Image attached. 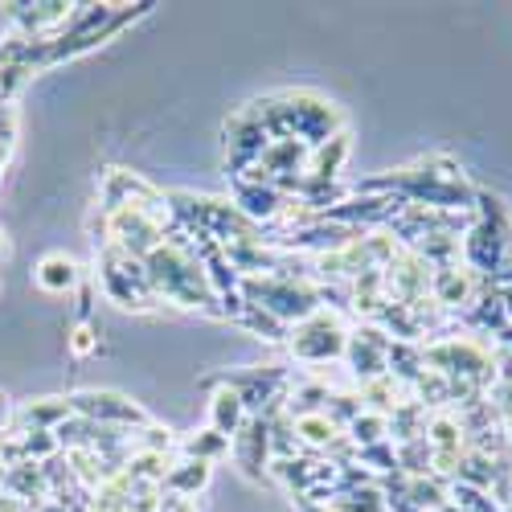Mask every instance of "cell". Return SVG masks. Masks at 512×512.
I'll return each mask as SVG.
<instances>
[{"label":"cell","mask_w":512,"mask_h":512,"mask_svg":"<svg viewBox=\"0 0 512 512\" xmlns=\"http://www.w3.org/2000/svg\"><path fill=\"white\" fill-rule=\"evenodd\" d=\"M242 300L259 304L263 312H271L279 324L295 328L304 324L308 316L320 312V295H316V283L312 279H279V275H250L238 283Z\"/></svg>","instance_id":"6da1fadb"},{"label":"cell","mask_w":512,"mask_h":512,"mask_svg":"<svg viewBox=\"0 0 512 512\" xmlns=\"http://www.w3.org/2000/svg\"><path fill=\"white\" fill-rule=\"evenodd\" d=\"M99 291L107 304L123 312H152L160 304L144 263L123 254L119 246H99Z\"/></svg>","instance_id":"7a4b0ae2"},{"label":"cell","mask_w":512,"mask_h":512,"mask_svg":"<svg viewBox=\"0 0 512 512\" xmlns=\"http://www.w3.org/2000/svg\"><path fill=\"white\" fill-rule=\"evenodd\" d=\"M287 345H291V353L300 357L308 369H320V365H328V361L345 357L349 328L340 324L336 312H324V308H320L316 316H308L304 324H295V328L287 332Z\"/></svg>","instance_id":"3957f363"},{"label":"cell","mask_w":512,"mask_h":512,"mask_svg":"<svg viewBox=\"0 0 512 512\" xmlns=\"http://www.w3.org/2000/svg\"><path fill=\"white\" fill-rule=\"evenodd\" d=\"M70 410L95 426H119V431H136V426L152 422L140 402H132L127 394H115V390H78V394H70Z\"/></svg>","instance_id":"277c9868"},{"label":"cell","mask_w":512,"mask_h":512,"mask_svg":"<svg viewBox=\"0 0 512 512\" xmlns=\"http://www.w3.org/2000/svg\"><path fill=\"white\" fill-rule=\"evenodd\" d=\"M381 275H386V304L414 308L422 300H431V267H426L414 250L402 246V254Z\"/></svg>","instance_id":"5b68a950"},{"label":"cell","mask_w":512,"mask_h":512,"mask_svg":"<svg viewBox=\"0 0 512 512\" xmlns=\"http://www.w3.org/2000/svg\"><path fill=\"white\" fill-rule=\"evenodd\" d=\"M164 242V230L156 222H148L136 209H111L107 213V246H119L132 259H148V254Z\"/></svg>","instance_id":"8992f818"},{"label":"cell","mask_w":512,"mask_h":512,"mask_svg":"<svg viewBox=\"0 0 512 512\" xmlns=\"http://www.w3.org/2000/svg\"><path fill=\"white\" fill-rule=\"evenodd\" d=\"M480 291H484V279L476 271H467L463 263L431 271V304H439L443 312H455V316L467 312L480 300Z\"/></svg>","instance_id":"52a82bcc"},{"label":"cell","mask_w":512,"mask_h":512,"mask_svg":"<svg viewBox=\"0 0 512 512\" xmlns=\"http://www.w3.org/2000/svg\"><path fill=\"white\" fill-rule=\"evenodd\" d=\"M230 455L238 459L246 480H263L271 467V422L263 418H246L238 426V435L230 439Z\"/></svg>","instance_id":"ba28073f"},{"label":"cell","mask_w":512,"mask_h":512,"mask_svg":"<svg viewBox=\"0 0 512 512\" xmlns=\"http://www.w3.org/2000/svg\"><path fill=\"white\" fill-rule=\"evenodd\" d=\"M267 144H271V136H267L263 119L254 115V107H242V111L226 123V152H230V160H234L238 168L259 164V156H263Z\"/></svg>","instance_id":"9c48e42d"},{"label":"cell","mask_w":512,"mask_h":512,"mask_svg":"<svg viewBox=\"0 0 512 512\" xmlns=\"http://www.w3.org/2000/svg\"><path fill=\"white\" fill-rule=\"evenodd\" d=\"M283 205H287V197L275 185H242V181H234V209L242 213L246 222H254V226L279 222Z\"/></svg>","instance_id":"30bf717a"},{"label":"cell","mask_w":512,"mask_h":512,"mask_svg":"<svg viewBox=\"0 0 512 512\" xmlns=\"http://www.w3.org/2000/svg\"><path fill=\"white\" fill-rule=\"evenodd\" d=\"M70 414V398H29L13 414V431H58Z\"/></svg>","instance_id":"8fae6325"},{"label":"cell","mask_w":512,"mask_h":512,"mask_svg":"<svg viewBox=\"0 0 512 512\" xmlns=\"http://www.w3.org/2000/svg\"><path fill=\"white\" fill-rule=\"evenodd\" d=\"M349 152H353L349 132H336V136H328L324 144H316V148L308 152V168H304V173H308V177H320V181H340Z\"/></svg>","instance_id":"7c38bea8"},{"label":"cell","mask_w":512,"mask_h":512,"mask_svg":"<svg viewBox=\"0 0 512 512\" xmlns=\"http://www.w3.org/2000/svg\"><path fill=\"white\" fill-rule=\"evenodd\" d=\"M205 410H209V426H213L218 435H226V439H234V435H238V426L246 422L242 394H238L234 386H226V381H222V386H213Z\"/></svg>","instance_id":"4fadbf2b"},{"label":"cell","mask_w":512,"mask_h":512,"mask_svg":"<svg viewBox=\"0 0 512 512\" xmlns=\"http://www.w3.org/2000/svg\"><path fill=\"white\" fill-rule=\"evenodd\" d=\"M213 480V463H197V459H173V467H168L164 476V492L177 496V500H193L197 492H205Z\"/></svg>","instance_id":"5bb4252c"},{"label":"cell","mask_w":512,"mask_h":512,"mask_svg":"<svg viewBox=\"0 0 512 512\" xmlns=\"http://www.w3.org/2000/svg\"><path fill=\"white\" fill-rule=\"evenodd\" d=\"M33 283L41 291H50V295H70L82 283V271H78V263L70 259V254H46L33 271Z\"/></svg>","instance_id":"9a60e30c"},{"label":"cell","mask_w":512,"mask_h":512,"mask_svg":"<svg viewBox=\"0 0 512 512\" xmlns=\"http://www.w3.org/2000/svg\"><path fill=\"white\" fill-rule=\"evenodd\" d=\"M5 492H13L25 504H46L50 500V480H46V467L41 463H21L13 472H5Z\"/></svg>","instance_id":"2e32d148"},{"label":"cell","mask_w":512,"mask_h":512,"mask_svg":"<svg viewBox=\"0 0 512 512\" xmlns=\"http://www.w3.org/2000/svg\"><path fill=\"white\" fill-rule=\"evenodd\" d=\"M230 455V439L218 435L213 426H201V431H189L177 439V459H197V463H218Z\"/></svg>","instance_id":"e0dca14e"},{"label":"cell","mask_w":512,"mask_h":512,"mask_svg":"<svg viewBox=\"0 0 512 512\" xmlns=\"http://www.w3.org/2000/svg\"><path fill=\"white\" fill-rule=\"evenodd\" d=\"M410 402L426 406V410H447L451 406V377L447 373H435V369H422L414 381H410Z\"/></svg>","instance_id":"ac0fdd59"},{"label":"cell","mask_w":512,"mask_h":512,"mask_svg":"<svg viewBox=\"0 0 512 512\" xmlns=\"http://www.w3.org/2000/svg\"><path fill=\"white\" fill-rule=\"evenodd\" d=\"M291 422H295V435H300V447L304 451H328L340 435H345L324 410L320 414H308V418H291Z\"/></svg>","instance_id":"d6986e66"},{"label":"cell","mask_w":512,"mask_h":512,"mask_svg":"<svg viewBox=\"0 0 512 512\" xmlns=\"http://www.w3.org/2000/svg\"><path fill=\"white\" fill-rule=\"evenodd\" d=\"M426 443H431L435 451H467V435H463V426L451 410H435L431 422H426Z\"/></svg>","instance_id":"ffe728a7"},{"label":"cell","mask_w":512,"mask_h":512,"mask_svg":"<svg viewBox=\"0 0 512 512\" xmlns=\"http://www.w3.org/2000/svg\"><path fill=\"white\" fill-rule=\"evenodd\" d=\"M414 512H443L447 508V484L435 480V476H418V480H406V496H402Z\"/></svg>","instance_id":"44dd1931"},{"label":"cell","mask_w":512,"mask_h":512,"mask_svg":"<svg viewBox=\"0 0 512 512\" xmlns=\"http://www.w3.org/2000/svg\"><path fill=\"white\" fill-rule=\"evenodd\" d=\"M349 443L361 451V447H373V443H390V418L386 414H373V410H361L349 426H345Z\"/></svg>","instance_id":"7402d4cb"},{"label":"cell","mask_w":512,"mask_h":512,"mask_svg":"<svg viewBox=\"0 0 512 512\" xmlns=\"http://www.w3.org/2000/svg\"><path fill=\"white\" fill-rule=\"evenodd\" d=\"M234 324H242L246 332H254V336H263V340H287V324H279L271 312H263L259 304H250V300H242V308H238V316H234Z\"/></svg>","instance_id":"603a6c76"},{"label":"cell","mask_w":512,"mask_h":512,"mask_svg":"<svg viewBox=\"0 0 512 512\" xmlns=\"http://www.w3.org/2000/svg\"><path fill=\"white\" fill-rule=\"evenodd\" d=\"M127 447L132 451H152V455H177V435L168 431V426H136L132 435H127Z\"/></svg>","instance_id":"cb8c5ba5"},{"label":"cell","mask_w":512,"mask_h":512,"mask_svg":"<svg viewBox=\"0 0 512 512\" xmlns=\"http://www.w3.org/2000/svg\"><path fill=\"white\" fill-rule=\"evenodd\" d=\"M17 439H21V451H25L29 463H50V459L62 455L54 431H17Z\"/></svg>","instance_id":"d4e9b609"},{"label":"cell","mask_w":512,"mask_h":512,"mask_svg":"<svg viewBox=\"0 0 512 512\" xmlns=\"http://www.w3.org/2000/svg\"><path fill=\"white\" fill-rule=\"evenodd\" d=\"M66 349H70L74 357H91V353L99 349V332H95V324H91V320H87V324L78 320L74 332L66 336Z\"/></svg>","instance_id":"484cf974"},{"label":"cell","mask_w":512,"mask_h":512,"mask_svg":"<svg viewBox=\"0 0 512 512\" xmlns=\"http://www.w3.org/2000/svg\"><path fill=\"white\" fill-rule=\"evenodd\" d=\"M13 144H17V111L9 103V107H0V156H5V160H9Z\"/></svg>","instance_id":"4316f807"},{"label":"cell","mask_w":512,"mask_h":512,"mask_svg":"<svg viewBox=\"0 0 512 512\" xmlns=\"http://www.w3.org/2000/svg\"><path fill=\"white\" fill-rule=\"evenodd\" d=\"M0 512H29V504H25V500H17L13 492H5V496H0Z\"/></svg>","instance_id":"83f0119b"},{"label":"cell","mask_w":512,"mask_h":512,"mask_svg":"<svg viewBox=\"0 0 512 512\" xmlns=\"http://www.w3.org/2000/svg\"><path fill=\"white\" fill-rule=\"evenodd\" d=\"M160 512H197V504H193V500H177V496H168Z\"/></svg>","instance_id":"f1b7e54d"},{"label":"cell","mask_w":512,"mask_h":512,"mask_svg":"<svg viewBox=\"0 0 512 512\" xmlns=\"http://www.w3.org/2000/svg\"><path fill=\"white\" fill-rule=\"evenodd\" d=\"M300 508H304V512H336V504H308L304 496H300Z\"/></svg>","instance_id":"f546056e"},{"label":"cell","mask_w":512,"mask_h":512,"mask_svg":"<svg viewBox=\"0 0 512 512\" xmlns=\"http://www.w3.org/2000/svg\"><path fill=\"white\" fill-rule=\"evenodd\" d=\"M33 512H70L66 504H58V500H46V504H37Z\"/></svg>","instance_id":"4dcf8cb0"},{"label":"cell","mask_w":512,"mask_h":512,"mask_svg":"<svg viewBox=\"0 0 512 512\" xmlns=\"http://www.w3.org/2000/svg\"><path fill=\"white\" fill-rule=\"evenodd\" d=\"M9 259V238H5V230H0V263Z\"/></svg>","instance_id":"1f68e13d"},{"label":"cell","mask_w":512,"mask_h":512,"mask_svg":"<svg viewBox=\"0 0 512 512\" xmlns=\"http://www.w3.org/2000/svg\"><path fill=\"white\" fill-rule=\"evenodd\" d=\"M500 431H504V439H508V447H512V418H504V422H500Z\"/></svg>","instance_id":"d6a6232c"},{"label":"cell","mask_w":512,"mask_h":512,"mask_svg":"<svg viewBox=\"0 0 512 512\" xmlns=\"http://www.w3.org/2000/svg\"><path fill=\"white\" fill-rule=\"evenodd\" d=\"M0 496H5V476H0Z\"/></svg>","instance_id":"836d02e7"}]
</instances>
